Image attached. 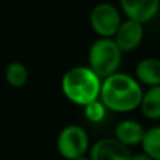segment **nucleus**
<instances>
[{
	"label": "nucleus",
	"mask_w": 160,
	"mask_h": 160,
	"mask_svg": "<svg viewBox=\"0 0 160 160\" xmlns=\"http://www.w3.org/2000/svg\"><path fill=\"white\" fill-rule=\"evenodd\" d=\"M122 53L112 38H98L88 51V68L102 80L118 72Z\"/></svg>",
	"instance_id": "7ed1b4c3"
},
{
	"label": "nucleus",
	"mask_w": 160,
	"mask_h": 160,
	"mask_svg": "<svg viewBox=\"0 0 160 160\" xmlns=\"http://www.w3.org/2000/svg\"><path fill=\"white\" fill-rule=\"evenodd\" d=\"M143 96L141 83L133 76L117 72L102 79L100 100L108 111L114 112H131L139 108Z\"/></svg>",
	"instance_id": "f257e3e1"
},
{
	"label": "nucleus",
	"mask_w": 160,
	"mask_h": 160,
	"mask_svg": "<svg viewBox=\"0 0 160 160\" xmlns=\"http://www.w3.org/2000/svg\"><path fill=\"white\" fill-rule=\"evenodd\" d=\"M145 128L141 122L135 119H122L118 122L114 129V138L122 145L131 148L142 143V139L145 135Z\"/></svg>",
	"instance_id": "1a4fd4ad"
},
{
	"label": "nucleus",
	"mask_w": 160,
	"mask_h": 160,
	"mask_svg": "<svg viewBox=\"0 0 160 160\" xmlns=\"http://www.w3.org/2000/svg\"><path fill=\"white\" fill-rule=\"evenodd\" d=\"M131 160H153L150 156H148L146 153L141 152V153H136V155H133L132 153V158H131Z\"/></svg>",
	"instance_id": "2eb2a0df"
},
{
	"label": "nucleus",
	"mask_w": 160,
	"mask_h": 160,
	"mask_svg": "<svg viewBox=\"0 0 160 160\" xmlns=\"http://www.w3.org/2000/svg\"><path fill=\"white\" fill-rule=\"evenodd\" d=\"M119 4L128 20L145 24L159 13L160 0H119Z\"/></svg>",
	"instance_id": "0eeeda50"
},
{
	"label": "nucleus",
	"mask_w": 160,
	"mask_h": 160,
	"mask_svg": "<svg viewBox=\"0 0 160 160\" xmlns=\"http://www.w3.org/2000/svg\"><path fill=\"white\" fill-rule=\"evenodd\" d=\"M141 146L143 153L150 156L153 160H160V125L145 131Z\"/></svg>",
	"instance_id": "ddd939ff"
},
{
	"label": "nucleus",
	"mask_w": 160,
	"mask_h": 160,
	"mask_svg": "<svg viewBox=\"0 0 160 160\" xmlns=\"http://www.w3.org/2000/svg\"><path fill=\"white\" fill-rule=\"evenodd\" d=\"M122 20L118 8L110 3L94 6L90 13V25L100 38H112Z\"/></svg>",
	"instance_id": "39448f33"
},
{
	"label": "nucleus",
	"mask_w": 160,
	"mask_h": 160,
	"mask_svg": "<svg viewBox=\"0 0 160 160\" xmlns=\"http://www.w3.org/2000/svg\"><path fill=\"white\" fill-rule=\"evenodd\" d=\"M139 108L145 118L152 121L160 119V86H153L143 91Z\"/></svg>",
	"instance_id": "9b49d317"
},
{
	"label": "nucleus",
	"mask_w": 160,
	"mask_h": 160,
	"mask_svg": "<svg viewBox=\"0 0 160 160\" xmlns=\"http://www.w3.org/2000/svg\"><path fill=\"white\" fill-rule=\"evenodd\" d=\"M112 39L122 52H131L136 49L143 39V24L127 18L121 22Z\"/></svg>",
	"instance_id": "6e6552de"
},
{
	"label": "nucleus",
	"mask_w": 160,
	"mask_h": 160,
	"mask_svg": "<svg viewBox=\"0 0 160 160\" xmlns=\"http://www.w3.org/2000/svg\"><path fill=\"white\" fill-rule=\"evenodd\" d=\"M76 160H90V158H88V156H82V158H79Z\"/></svg>",
	"instance_id": "dca6fc26"
},
{
	"label": "nucleus",
	"mask_w": 160,
	"mask_h": 160,
	"mask_svg": "<svg viewBox=\"0 0 160 160\" xmlns=\"http://www.w3.org/2000/svg\"><path fill=\"white\" fill-rule=\"evenodd\" d=\"M88 158L90 160H131L132 152L115 138H102L90 146Z\"/></svg>",
	"instance_id": "423d86ee"
},
{
	"label": "nucleus",
	"mask_w": 160,
	"mask_h": 160,
	"mask_svg": "<svg viewBox=\"0 0 160 160\" xmlns=\"http://www.w3.org/2000/svg\"><path fill=\"white\" fill-rule=\"evenodd\" d=\"M84 117L88 119L90 122H94V124H98L107 115V108L102 104L101 100H94V101L88 102L87 105H84Z\"/></svg>",
	"instance_id": "4468645a"
},
{
	"label": "nucleus",
	"mask_w": 160,
	"mask_h": 160,
	"mask_svg": "<svg viewBox=\"0 0 160 160\" xmlns=\"http://www.w3.org/2000/svg\"><path fill=\"white\" fill-rule=\"evenodd\" d=\"M4 78L8 86L14 88H21L28 82V69L21 62H11L6 68Z\"/></svg>",
	"instance_id": "f8f14e48"
},
{
	"label": "nucleus",
	"mask_w": 160,
	"mask_h": 160,
	"mask_svg": "<svg viewBox=\"0 0 160 160\" xmlns=\"http://www.w3.org/2000/svg\"><path fill=\"white\" fill-rule=\"evenodd\" d=\"M135 79L148 87L160 86V59H142L135 68Z\"/></svg>",
	"instance_id": "9d476101"
},
{
	"label": "nucleus",
	"mask_w": 160,
	"mask_h": 160,
	"mask_svg": "<svg viewBox=\"0 0 160 160\" xmlns=\"http://www.w3.org/2000/svg\"><path fill=\"white\" fill-rule=\"evenodd\" d=\"M56 149L65 160H76L90 150V138L84 128L70 124L62 128L56 138Z\"/></svg>",
	"instance_id": "20e7f679"
},
{
	"label": "nucleus",
	"mask_w": 160,
	"mask_h": 160,
	"mask_svg": "<svg viewBox=\"0 0 160 160\" xmlns=\"http://www.w3.org/2000/svg\"><path fill=\"white\" fill-rule=\"evenodd\" d=\"M102 80L88 66H75L63 75L61 87L65 97L76 105H87L100 98Z\"/></svg>",
	"instance_id": "f03ea898"
}]
</instances>
